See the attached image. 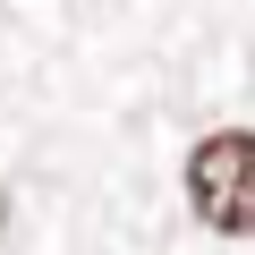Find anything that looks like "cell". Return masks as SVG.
Here are the masks:
<instances>
[{
    "label": "cell",
    "instance_id": "cell-1",
    "mask_svg": "<svg viewBox=\"0 0 255 255\" xmlns=\"http://www.w3.org/2000/svg\"><path fill=\"white\" fill-rule=\"evenodd\" d=\"M187 204L221 238H255V136L247 128H221L187 153Z\"/></svg>",
    "mask_w": 255,
    "mask_h": 255
},
{
    "label": "cell",
    "instance_id": "cell-2",
    "mask_svg": "<svg viewBox=\"0 0 255 255\" xmlns=\"http://www.w3.org/2000/svg\"><path fill=\"white\" fill-rule=\"evenodd\" d=\"M0 230H9V187H0Z\"/></svg>",
    "mask_w": 255,
    "mask_h": 255
}]
</instances>
